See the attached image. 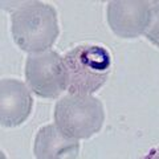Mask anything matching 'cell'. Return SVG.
I'll return each instance as SVG.
<instances>
[{
    "mask_svg": "<svg viewBox=\"0 0 159 159\" xmlns=\"http://www.w3.org/2000/svg\"><path fill=\"white\" fill-rule=\"evenodd\" d=\"M25 78L31 90L41 98H57L66 89L62 58L54 51L32 53L27 58Z\"/></svg>",
    "mask_w": 159,
    "mask_h": 159,
    "instance_id": "4",
    "label": "cell"
},
{
    "mask_svg": "<svg viewBox=\"0 0 159 159\" xmlns=\"http://www.w3.org/2000/svg\"><path fill=\"white\" fill-rule=\"evenodd\" d=\"M151 2H110L107 7V21L111 31L119 37L134 39L141 34H147L154 19H157V6Z\"/></svg>",
    "mask_w": 159,
    "mask_h": 159,
    "instance_id": "5",
    "label": "cell"
},
{
    "mask_svg": "<svg viewBox=\"0 0 159 159\" xmlns=\"http://www.w3.org/2000/svg\"><path fill=\"white\" fill-rule=\"evenodd\" d=\"M11 23L15 43L31 53L48 51L60 33L56 9L41 2H25L17 6L11 15Z\"/></svg>",
    "mask_w": 159,
    "mask_h": 159,
    "instance_id": "1",
    "label": "cell"
},
{
    "mask_svg": "<svg viewBox=\"0 0 159 159\" xmlns=\"http://www.w3.org/2000/svg\"><path fill=\"white\" fill-rule=\"evenodd\" d=\"M105 113L99 99L90 94H69L54 107V121L60 130L74 139H88L103 125Z\"/></svg>",
    "mask_w": 159,
    "mask_h": 159,
    "instance_id": "3",
    "label": "cell"
},
{
    "mask_svg": "<svg viewBox=\"0 0 159 159\" xmlns=\"http://www.w3.org/2000/svg\"><path fill=\"white\" fill-rule=\"evenodd\" d=\"M78 148L77 139L66 135L57 125L41 127L34 141V155L41 159L76 158Z\"/></svg>",
    "mask_w": 159,
    "mask_h": 159,
    "instance_id": "7",
    "label": "cell"
},
{
    "mask_svg": "<svg viewBox=\"0 0 159 159\" xmlns=\"http://www.w3.org/2000/svg\"><path fill=\"white\" fill-rule=\"evenodd\" d=\"M66 89L70 94H92L97 92L110 74V53L101 45L82 44L62 57Z\"/></svg>",
    "mask_w": 159,
    "mask_h": 159,
    "instance_id": "2",
    "label": "cell"
},
{
    "mask_svg": "<svg viewBox=\"0 0 159 159\" xmlns=\"http://www.w3.org/2000/svg\"><path fill=\"white\" fill-rule=\"evenodd\" d=\"M33 106V98L25 84L12 78L0 82V122L13 127L27 121Z\"/></svg>",
    "mask_w": 159,
    "mask_h": 159,
    "instance_id": "6",
    "label": "cell"
}]
</instances>
